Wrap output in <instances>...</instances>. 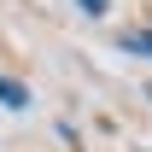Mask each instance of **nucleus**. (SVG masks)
I'll return each mask as SVG.
<instances>
[{"mask_svg": "<svg viewBox=\"0 0 152 152\" xmlns=\"http://www.w3.org/2000/svg\"><path fill=\"white\" fill-rule=\"evenodd\" d=\"M0 99H6L12 111H23V105H29V88H23V82H12V76H0Z\"/></svg>", "mask_w": 152, "mask_h": 152, "instance_id": "obj_1", "label": "nucleus"}, {"mask_svg": "<svg viewBox=\"0 0 152 152\" xmlns=\"http://www.w3.org/2000/svg\"><path fill=\"white\" fill-rule=\"evenodd\" d=\"M123 47H129V53H146V58H152V35H123Z\"/></svg>", "mask_w": 152, "mask_h": 152, "instance_id": "obj_2", "label": "nucleus"}, {"mask_svg": "<svg viewBox=\"0 0 152 152\" xmlns=\"http://www.w3.org/2000/svg\"><path fill=\"white\" fill-rule=\"evenodd\" d=\"M82 6H88V12H105V0H82Z\"/></svg>", "mask_w": 152, "mask_h": 152, "instance_id": "obj_3", "label": "nucleus"}]
</instances>
